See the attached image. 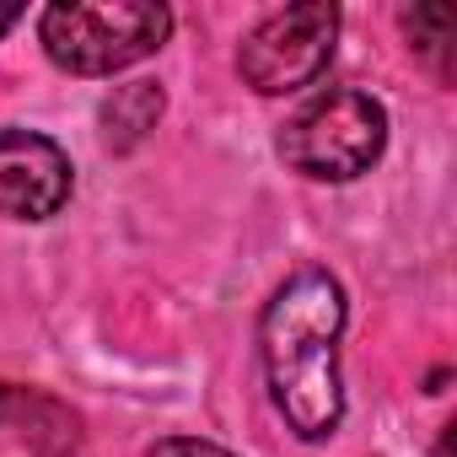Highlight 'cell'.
Here are the masks:
<instances>
[{"label": "cell", "mask_w": 457, "mask_h": 457, "mask_svg": "<svg viewBox=\"0 0 457 457\" xmlns=\"http://www.w3.org/2000/svg\"><path fill=\"white\" fill-rule=\"evenodd\" d=\"M145 457H232V452L215 446V441H199V436H167V441H156Z\"/></svg>", "instance_id": "obj_8"}, {"label": "cell", "mask_w": 457, "mask_h": 457, "mask_svg": "<svg viewBox=\"0 0 457 457\" xmlns=\"http://www.w3.org/2000/svg\"><path fill=\"white\" fill-rule=\"evenodd\" d=\"M17 22H22V6H12V0H0V38H6Z\"/></svg>", "instance_id": "obj_9"}, {"label": "cell", "mask_w": 457, "mask_h": 457, "mask_svg": "<svg viewBox=\"0 0 457 457\" xmlns=\"http://www.w3.org/2000/svg\"><path fill=\"white\" fill-rule=\"evenodd\" d=\"M334 38H339V6L328 0H302V6L270 12L237 49V71L259 97H286L312 87L328 60H334Z\"/></svg>", "instance_id": "obj_4"}, {"label": "cell", "mask_w": 457, "mask_h": 457, "mask_svg": "<svg viewBox=\"0 0 457 457\" xmlns=\"http://www.w3.org/2000/svg\"><path fill=\"white\" fill-rule=\"evenodd\" d=\"M398 22H403L414 54H430V60L446 54V44H452V6H414V12H403Z\"/></svg>", "instance_id": "obj_7"}, {"label": "cell", "mask_w": 457, "mask_h": 457, "mask_svg": "<svg viewBox=\"0 0 457 457\" xmlns=\"http://www.w3.org/2000/svg\"><path fill=\"white\" fill-rule=\"evenodd\" d=\"M76 167L38 129H0V220H49L71 204Z\"/></svg>", "instance_id": "obj_5"}, {"label": "cell", "mask_w": 457, "mask_h": 457, "mask_svg": "<svg viewBox=\"0 0 457 457\" xmlns=\"http://www.w3.org/2000/svg\"><path fill=\"white\" fill-rule=\"evenodd\" d=\"M162 119V92L151 81H135V87H119L108 103H103V140L113 151H129L145 129H156Z\"/></svg>", "instance_id": "obj_6"}, {"label": "cell", "mask_w": 457, "mask_h": 457, "mask_svg": "<svg viewBox=\"0 0 457 457\" xmlns=\"http://www.w3.org/2000/svg\"><path fill=\"white\" fill-rule=\"evenodd\" d=\"M382 145H387V108L361 87H339V92L312 97L280 129L286 167L312 178V183H350V178L371 172Z\"/></svg>", "instance_id": "obj_3"}, {"label": "cell", "mask_w": 457, "mask_h": 457, "mask_svg": "<svg viewBox=\"0 0 457 457\" xmlns=\"http://www.w3.org/2000/svg\"><path fill=\"white\" fill-rule=\"evenodd\" d=\"M172 33V12L156 0H54L38 17L44 54L71 76H113L151 60Z\"/></svg>", "instance_id": "obj_2"}, {"label": "cell", "mask_w": 457, "mask_h": 457, "mask_svg": "<svg viewBox=\"0 0 457 457\" xmlns=\"http://www.w3.org/2000/svg\"><path fill=\"white\" fill-rule=\"evenodd\" d=\"M339 334H345V286L318 264L296 270L259 318L270 398L302 441H328L345 420Z\"/></svg>", "instance_id": "obj_1"}]
</instances>
